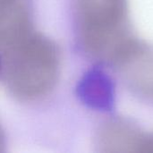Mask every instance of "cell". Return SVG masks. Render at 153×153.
I'll return each mask as SVG.
<instances>
[{
  "label": "cell",
  "mask_w": 153,
  "mask_h": 153,
  "mask_svg": "<svg viewBox=\"0 0 153 153\" xmlns=\"http://www.w3.org/2000/svg\"><path fill=\"white\" fill-rule=\"evenodd\" d=\"M112 65L127 90L153 105V46L134 38Z\"/></svg>",
  "instance_id": "obj_2"
},
{
  "label": "cell",
  "mask_w": 153,
  "mask_h": 153,
  "mask_svg": "<svg viewBox=\"0 0 153 153\" xmlns=\"http://www.w3.org/2000/svg\"><path fill=\"white\" fill-rule=\"evenodd\" d=\"M150 134H145L124 120H115L102 130V146L108 152H147Z\"/></svg>",
  "instance_id": "obj_3"
},
{
  "label": "cell",
  "mask_w": 153,
  "mask_h": 153,
  "mask_svg": "<svg viewBox=\"0 0 153 153\" xmlns=\"http://www.w3.org/2000/svg\"><path fill=\"white\" fill-rule=\"evenodd\" d=\"M87 82L85 85V98L91 104L96 107H105L108 105L110 98H112V89L108 81L100 75H94Z\"/></svg>",
  "instance_id": "obj_4"
},
{
  "label": "cell",
  "mask_w": 153,
  "mask_h": 153,
  "mask_svg": "<svg viewBox=\"0 0 153 153\" xmlns=\"http://www.w3.org/2000/svg\"><path fill=\"white\" fill-rule=\"evenodd\" d=\"M81 39L85 50L109 64L135 38L127 0H77Z\"/></svg>",
  "instance_id": "obj_1"
}]
</instances>
